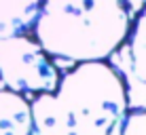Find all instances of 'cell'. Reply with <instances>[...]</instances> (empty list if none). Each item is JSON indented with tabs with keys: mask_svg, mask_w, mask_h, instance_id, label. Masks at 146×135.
Returning <instances> with one entry per match:
<instances>
[{
	"mask_svg": "<svg viewBox=\"0 0 146 135\" xmlns=\"http://www.w3.org/2000/svg\"><path fill=\"white\" fill-rule=\"evenodd\" d=\"M42 0H0V38L32 32Z\"/></svg>",
	"mask_w": 146,
	"mask_h": 135,
	"instance_id": "6",
	"label": "cell"
},
{
	"mask_svg": "<svg viewBox=\"0 0 146 135\" xmlns=\"http://www.w3.org/2000/svg\"><path fill=\"white\" fill-rule=\"evenodd\" d=\"M106 61L123 80L127 110H146V4Z\"/></svg>",
	"mask_w": 146,
	"mask_h": 135,
	"instance_id": "4",
	"label": "cell"
},
{
	"mask_svg": "<svg viewBox=\"0 0 146 135\" xmlns=\"http://www.w3.org/2000/svg\"><path fill=\"white\" fill-rule=\"evenodd\" d=\"M119 135H146V110H127Z\"/></svg>",
	"mask_w": 146,
	"mask_h": 135,
	"instance_id": "7",
	"label": "cell"
},
{
	"mask_svg": "<svg viewBox=\"0 0 146 135\" xmlns=\"http://www.w3.org/2000/svg\"><path fill=\"white\" fill-rule=\"evenodd\" d=\"M131 26L127 0H42L34 36L62 61H106Z\"/></svg>",
	"mask_w": 146,
	"mask_h": 135,
	"instance_id": "2",
	"label": "cell"
},
{
	"mask_svg": "<svg viewBox=\"0 0 146 135\" xmlns=\"http://www.w3.org/2000/svg\"><path fill=\"white\" fill-rule=\"evenodd\" d=\"M0 135H32V110L26 95L0 89Z\"/></svg>",
	"mask_w": 146,
	"mask_h": 135,
	"instance_id": "5",
	"label": "cell"
},
{
	"mask_svg": "<svg viewBox=\"0 0 146 135\" xmlns=\"http://www.w3.org/2000/svg\"><path fill=\"white\" fill-rule=\"evenodd\" d=\"M59 70L36 38L28 34L0 38V84L21 95L55 91Z\"/></svg>",
	"mask_w": 146,
	"mask_h": 135,
	"instance_id": "3",
	"label": "cell"
},
{
	"mask_svg": "<svg viewBox=\"0 0 146 135\" xmlns=\"http://www.w3.org/2000/svg\"><path fill=\"white\" fill-rule=\"evenodd\" d=\"M32 135H119L127 114L123 80L108 61H80L55 91L30 101Z\"/></svg>",
	"mask_w": 146,
	"mask_h": 135,
	"instance_id": "1",
	"label": "cell"
}]
</instances>
